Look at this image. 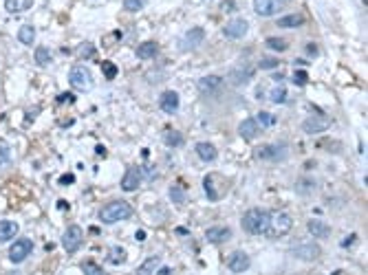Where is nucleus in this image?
Returning <instances> with one entry per match:
<instances>
[{"mask_svg": "<svg viewBox=\"0 0 368 275\" xmlns=\"http://www.w3.org/2000/svg\"><path fill=\"white\" fill-rule=\"evenodd\" d=\"M269 211L265 209H249L245 211L243 216V229L252 236H262L267 234V227H269Z\"/></svg>", "mask_w": 368, "mask_h": 275, "instance_id": "1", "label": "nucleus"}, {"mask_svg": "<svg viewBox=\"0 0 368 275\" xmlns=\"http://www.w3.org/2000/svg\"><path fill=\"white\" fill-rule=\"evenodd\" d=\"M130 216H133V207H130L126 201H112L100 211V220L106 222V225L126 220V218H130Z\"/></svg>", "mask_w": 368, "mask_h": 275, "instance_id": "2", "label": "nucleus"}, {"mask_svg": "<svg viewBox=\"0 0 368 275\" xmlns=\"http://www.w3.org/2000/svg\"><path fill=\"white\" fill-rule=\"evenodd\" d=\"M294 227V218L285 211H278V214L269 216V227H267V234L271 238H280V236H287Z\"/></svg>", "mask_w": 368, "mask_h": 275, "instance_id": "3", "label": "nucleus"}, {"mask_svg": "<svg viewBox=\"0 0 368 275\" xmlns=\"http://www.w3.org/2000/svg\"><path fill=\"white\" fill-rule=\"evenodd\" d=\"M69 79H71V86H75L77 91H88L93 86V77L88 73V69H84V66H73Z\"/></svg>", "mask_w": 368, "mask_h": 275, "instance_id": "4", "label": "nucleus"}, {"mask_svg": "<svg viewBox=\"0 0 368 275\" xmlns=\"http://www.w3.org/2000/svg\"><path fill=\"white\" fill-rule=\"evenodd\" d=\"M254 156L262 161H285L287 145H258L254 150Z\"/></svg>", "mask_w": 368, "mask_h": 275, "instance_id": "5", "label": "nucleus"}, {"mask_svg": "<svg viewBox=\"0 0 368 275\" xmlns=\"http://www.w3.org/2000/svg\"><path fill=\"white\" fill-rule=\"evenodd\" d=\"M31 251H34V242H31L29 238H20L18 242L11 244V249H9V260H11L13 264H20Z\"/></svg>", "mask_w": 368, "mask_h": 275, "instance_id": "6", "label": "nucleus"}, {"mask_svg": "<svg viewBox=\"0 0 368 275\" xmlns=\"http://www.w3.org/2000/svg\"><path fill=\"white\" fill-rule=\"evenodd\" d=\"M82 238H84L82 229H79L77 225H71L69 229L64 231V236H62V244H64V249H67L69 253H75V251L79 249V244H82Z\"/></svg>", "mask_w": 368, "mask_h": 275, "instance_id": "7", "label": "nucleus"}, {"mask_svg": "<svg viewBox=\"0 0 368 275\" xmlns=\"http://www.w3.org/2000/svg\"><path fill=\"white\" fill-rule=\"evenodd\" d=\"M247 20H243V18H234V20H229L227 25L223 27V33L225 37H229V40H240V37L247 35Z\"/></svg>", "mask_w": 368, "mask_h": 275, "instance_id": "8", "label": "nucleus"}, {"mask_svg": "<svg viewBox=\"0 0 368 275\" xmlns=\"http://www.w3.org/2000/svg\"><path fill=\"white\" fill-rule=\"evenodd\" d=\"M249 267H252V260H249V255L245 251H234L227 260V269L232 273H245Z\"/></svg>", "mask_w": 368, "mask_h": 275, "instance_id": "9", "label": "nucleus"}, {"mask_svg": "<svg viewBox=\"0 0 368 275\" xmlns=\"http://www.w3.org/2000/svg\"><path fill=\"white\" fill-rule=\"evenodd\" d=\"M203 40H205V31H203L201 27H194V29H190V31L185 33V35L181 37L179 46H181L183 51H187V49H196V46H199Z\"/></svg>", "mask_w": 368, "mask_h": 275, "instance_id": "10", "label": "nucleus"}, {"mask_svg": "<svg viewBox=\"0 0 368 275\" xmlns=\"http://www.w3.org/2000/svg\"><path fill=\"white\" fill-rule=\"evenodd\" d=\"M159 106H161L163 112L174 115V112L179 110V93L177 91H163L161 97H159Z\"/></svg>", "mask_w": 368, "mask_h": 275, "instance_id": "11", "label": "nucleus"}, {"mask_svg": "<svg viewBox=\"0 0 368 275\" xmlns=\"http://www.w3.org/2000/svg\"><path fill=\"white\" fill-rule=\"evenodd\" d=\"M205 238L210 240L212 244H223L232 238V229L229 227H210L205 231Z\"/></svg>", "mask_w": 368, "mask_h": 275, "instance_id": "12", "label": "nucleus"}, {"mask_svg": "<svg viewBox=\"0 0 368 275\" xmlns=\"http://www.w3.org/2000/svg\"><path fill=\"white\" fill-rule=\"evenodd\" d=\"M280 7L282 4L278 2V0H254V11H256L258 16H265V18L273 16Z\"/></svg>", "mask_w": 368, "mask_h": 275, "instance_id": "13", "label": "nucleus"}, {"mask_svg": "<svg viewBox=\"0 0 368 275\" xmlns=\"http://www.w3.org/2000/svg\"><path fill=\"white\" fill-rule=\"evenodd\" d=\"M139 185H141V170L139 168L128 170V172L124 174V178H121V189H124V192H135Z\"/></svg>", "mask_w": 368, "mask_h": 275, "instance_id": "14", "label": "nucleus"}, {"mask_svg": "<svg viewBox=\"0 0 368 275\" xmlns=\"http://www.w3.org/2000/svg\"><path fill=\"white\" fill-rule=\"evenodd\" d=\"M258 130H260V126L256 123V119H245V121H240V126H238V132H240V137H243L245 141H254L258 137Z\"/></svg>", "mask_w": 368, "mask_h": 275, "instance_id": "15", "label": "nucleus"}, {"mask_svg": "<svg viewBox=\"0 0 368 275\" xmlns=\"http://www.w3.org/2000/svg\"><path fill=\"white\" fill-rule=\"evenodd\" d=\"M18 229H20V227L13 220H0V242H9L11 238H16Z\"/></svg>", "mask_w": 368, "mask_h": 275, "instance_id": "16", "label": "nucleus"}, {"mask_svg": "<svg viewBox=\"0 0 368 275\" xmlns=\"http://www.w3.org/2000/svg\"><path fill=\"white\" fill-rule=\"evenodd\" d=\"M294 255H295V258H300V260L311 262V260H315L320 255V249H318V244H300L298 249L294 251Z\"/></svg>", "mask_w": 368, "mask_h": 275, "instance_id": "17", "label": "nucleus"}, {"mask_svg": "<svg viewBox=\"0 0 368 275\" xmlns=\"http://www.w3.org/2000/svg\"><path fill=\"white\" fill-rule=\"evenodd\" d=\"M306 229H309V234L313 236V238H327V236L331 234V227L322 220H309Z\"/></svg>", "mask_w": 368, "mask_h": 275, "instance_id": "18", "label": "nucleus"}, {"mask_svg": "<svg viewBox=\"0 0 368 275\" xmlns=\"http://www.w3.org/2000/svg\"><path fill=\"white\" fill-rule=\"evenodd\" d=\"M196 154L201 156V161H205V163H212V161L219 156V150H216L212 143H205V141H201V143H196Z\"/></svg>", "mask_w": 368, "mask_h": 275, "instance_id": "19", "label": "nucleus"}, {"mask_svg": "<svg viewBox=\"0 0 368 275\" xmlns=\"http://www.w3.org/2000/svg\"><path fill=\"white\" fill-rule=\"evenodd\" d=\"M157 53H159V44H157V42H152V40L139 44V49H137V58H139V60H152Z\"/></svg>", "mask_w": 368, "mask_h": 275, "instance_id": "20", "label": "nucleus"}, {"mask_svg": "<svg viewBox=\"0 0 368 275\" xmlns=\"http://www.w3.org/2000/svg\"><path fill=\"white\" fill-rule=\"evenodd\" d=\"M221 84H223V79H221L219 75H207V77H201L199 79V91L212 93V91H216Z\"/></svg>", "mask_w": 368, "mask_h": 275, "instance_id": "21", "label": "nucleus"}, {"mask_svg": "<svg viewBox=\"0 0 368 275\" xmlns=\"http://www.w3.org/2000/svg\"><path fill=\"white\" fill-rule=\"evenodd\" d=\"M329 128V121L327 119H306L302 123V130L309 132V135H315V132H324Z\"/></svg>", "mask_w": 368, "mask_h": 275, "instance_id": "22", "label": "nucleus"}, {"mask_svg": "<svg viewBox=\"0 0 368 275\" xmlns=\"http://www.w3.org/2000/svg\"><path fill=\"white\" fill-rule=\"evenodd\" d=\"M34 4V0H4V9L9 13H20V11H27V9Z\"/></svg>", "mask_w": 368, "mask_h": 275, "instance_id": "23", "label": "nucleus"}, {"mask_svg": "<svg viewBox=\"0 0 368 275\" xmlns=\"http://www.w3.org/2000/svg\"><path fill=\"white\" fill-rule=\"evenodd\" d=\"M300 25H304V16H300V13H289V16L278 18V27H282V29H287V27H300Z\"/></svg>", "mask_w": 368, "mask_h": 275, "instance_id": "24", "label": "nucleus"}, {"mask_svg": "<svg viewBox=\"0 0 368 275\" xmlns=\"http://www.w3.org/2000/svg\"><path fill=\"white\" fill-rule=\"evenodd\" d=\"M106 262H110V264H124L126 262V249L124 246H112L110 251H108V258H106Z\"/></svg>", "mask_w": 368, "mask_h": 275, "instance_id": "25", "label": "nucleus"}, {"mask_svg": "<svg viewBox=\"0 0 368 275\" xmlns=\"http://www.w3.org/2000/svg\"><path fill=\"white\" fill-rule=\"evenodd\" d=\"M252 77H254V69H236V70H232V75H229V79H232L234 84H245Z\"/></svg>", "mask_w": 368, "mask_h": 275, "instance_id": "26", "label": "nucleus"}, {"mask_svg": "<svg viewBox=\"0 0 368 275\" xmlns=\"http://www.w3.org/2000/svg\"><path fill=\"white\" fill-rule=\"evenodd\" d=\"M18 40L22 42V44H34V40H36V29L31 25H22L20 27V31H18Z\"/></svg>", "mask_w": 368, "mask_h": 275, "instance_id": "27", "label": "nucleus"}, {"mask_svg": "<svg viewBox=\"0 0 368 275\" xmlns=\"http://www.w3.org/2000/svg\"><path fill=\"white\" fill-rule=\"evenodd\" d=\"M159 258H148L139 269H137V275H154V271L159 269Z\"/></svg>", "mask_w": 368, "mask_h": 275, "instance_id": "28", "label": "nucleus"}, {"mask_svg": "<svg viewBox=\"0 0 368 275\" xmlns=\"http://www.w3.org/2000/svg\"><path fill=\"white\" fill-rule=\"evenodd\" d=\"M163 143H166L168 148H179V145H183V135L177 130H168L166 135H163Z\"/></svg>", "mask_w": 368, "mask_h": 275, "instance_id": "29", "label": "nucleus"}, {"mask_svg": "<svg viewBox=\"0 0 368 275\" xmlns=\"http://www.w3.org/2000/svg\"><path fill=\"white\" fill-rule=\"evenodd\" d=\"M256 123L260 128H273L278 123V119H276V115H271V112L260 110V112H258V117H256Z\"/></svg>", "mask_w": 368, "mask_h": 275, "instance_id": "30", "label": "nucleus"}, {"mask_svg": "<svg viewBox=\"0 0 368 275\" xmlns=\"http://www.w3.org/2000/svg\"><path fill=\"white\" fill-rule=\"evenodd\" d=\"M203 187H205V194H207V198H210L212 203H216L221 198V194L214 189V176L212 174H207L205 176V181H203Z\"/></svg>", "mask_w": 368, "mask_h": 275, "instance_id": "31", "label": "nucleus"}, {"mask_svg": "<svg viewBox=\"0 0 368 275\" xmlns=\"http://www.w3.org/2000/svg\"><path fill=\"white\" fill-rule=\"evenodd\" d=\"M82 271H84V275H106V273H104V269L97 262H93V260H84Z\"/></svg>", "mask_w": 368, "mask_h": 275, "instance_id": "32", "label": "nucleus"}, {"mask_svg": "<svg viewBox=\"0 0 368 275\" xmlns=\"http://www.w3.org/2000/svg\"><path fill=\"white\" fill-rule=\"evenodd\" d=\"M36 62L40 66L51 64V51L46 49V46H37V49H36Z\"/></svg>", "mask_w": 368, "mask_h": 275, "instance_id": "33", "label": "nucleus"}, {"mask_svg": "<svg viewBox=\"0 0 368 275\" xmlns=\"http://www.w3.org/2000/svg\"><path fill=\"white\" fill-rule=\"evenodd\" d=\"M79 58L82 60L95 58V44H93V42H84V44L79 46Z\"/></svg>", "mask_w": 368, "mask_h": 275, "instance_id": "34", "label": "nucleus"}, {"mask_svg": "<svg viewBox=\"0 0 368 275\" xmlns=\"http://www.w3.org/2000/svg\"><path fill=\"white\" fill-rule=\"evenodd\" d=\"M269 99H271L273 103H285V99H287V88L285 86H276L271 91V95H269Z\"/></svg>", "mask_w": 368, "mask_h": 275, "instance_id": "35", "label": "nucleus"}, {"mask_svg": "<svg viewBox=\"0 0 368 275\" xmlns=\"http://www.w3.org/2000/svg\"><path fill=\"white\" fill-rule=\"evenodd\" d=\"M267 46L271 51H287V40H282V37H267Z\"/></svg>", "mask_w": 368, "mask_h": 275, "instance_id": "36", "label": "nucleus"}, {"mask_svg": "<svg viewBox=\"0 0 368 275\" xmlns=\"http://www.w3.org/2000/svg\"><path fill=\"white\" fill-rule=\"evenodd\" d=\"M102 70H104V77L106 79H115L117 77V66L112 62H102Z\"/></svg>", "mask_w": 368, "mask_h": 275, "instance_id": "37", "label": "nucleus"}, {"mask_svg": "<svg viewBox=\"0 0 368 275\" xmlns=\"http://www.w3.org/2000/svg\"><path fill=\"white\" fill-rule=\"evenodd\" d=\"M124 7L128 11H141L146 7V0H124Z\"/></svg>", "mask_w": 368, "mask_h": 275, "instance_id": "38", "label": "nucleus"}, {"mask_svg": "<svg viewBox=\"0 0 368 275\" xmlns=\"http://www.w3.org/2000/svg\"><path fill=\"white\" fill-rule=\"evenodd\" d=\"M294 82L295 86H306V82H309V75H306V70H295L294 73Z\"/></svg>", "mask_w": 368, "mask_h": 275, "instance_id": "39", "label": "nucleus"}, {"mask_svg": "<svg viewBox=\"0 0 368 275\" xmlns=\"http://www.w3.org/2000/svg\"><path fill=\"white\" fill-rule=\"evenodd\" d=\"M278 66V60L276 58H262L260 62H258V69H265V70H271Z\"/></svg>", "mask_w": 368, "mask_h": 275, "instance_id": "40", "label": "nucleus"}, {"mask_svg": "<svg viewBox=\"0 0 368 275\" xmlns=\"http://www.w3.org/2000/svg\"><path fill=\"white\" fill-rule=\"evenodd\" d=\"M170 198H172L174 203H183L185 201V192H183L181 187H172L170 189Z\"/></svg>", "mask_w": 368, "mask_h": 275, "instance_id": "41", "label": "nucleus"}, {"mask_svg": "<svg viewBox=\"0 0 368 275\" xmlns=\"http://www.w3.org/2000/svg\"><path fill=\"white\" fill-rule=\"evenodd\" d=\"M11 161V150L7 145H0V165H7Z\"/></svg>", "mask_w": 368, "mask_h": 275, "instance_id": "42", "label": "nucleus"}, {"mask_svg": "<svg viewBox=\"0 0 368 275\" xmlns=\"http://www.w3.org/2000/svg\"><path fill=\"white\" fill-rule=\"evenodd\" d=\"M75 97L71 93H64V95H58V103H73Z\"/></svg>", "mask_w": 368, "mask_h": 275, "instance_id": "43", "label": "nucleus"}, {"mask_svg": "<svg viewBox=\"0 0 368 275\" xmlns=\"http://www.w3.org/2000/svg\"><path fill=\"white\" fill-rule=\"evenodd\" d=\"M306 55H309V58H315V55H318V46H315V44H306Z\"/></svg>", "mask_w": 368, "mask_h": 275, "instance_id": "44", "label": "nucleus"}, {"mask_svg": "<svg viewBox=\"0 0 368 275\" xmlns=\"http://www.w3.org/2000/svg\"><path fill=\"white\" fill-rule=\"evenodd\" d=\"M355 240H357V236L353 234V236H351V238H348V240H346V238L342 240V246H344V249H346V246H351V242H355Z\"/></svg>", "mask_w": 368, "mask_h": 275, "instance_id": "45", "label": "nucleus"}, {"mask_svg": "<svg viewBox=\"0 0 368 275\" xmlns=\"http://www.w3.org/2000/svg\"><path fill=\"white\" fill-rule=\"evenodd\" d=\"M73 181H75L73 176H62V178H60V183H62V185H71Z\"/></svg>", "mask_w": 368, "mask_h": 275, "instance_id": "46", "label": "nucleus"}, {"mask_svg": "<svg viewBox=\"0 0 368 275\" xmlns=\"http://www.w3.org/2000/svg\"><path fill=\"white\" fill-rule=\"evenodd\" d=\"M58 209L67 211V209H69V203H67V201H58Z\"/></svg>", "mask_w": 368, "mask_h": 275, "instance_id": "47", "label": "nucleus"}, {"mask_svg": "<svg viewBox=\"0 0 368 275\" xmlns=\"http://www.w3.org/2000/svg\"><path fill=\"white\" fill-rule=\"evenodd\" d=\"M159 275H172V271H170V269H161V271H159Z\"/></svg>", "mask_w": 368, "mask_h": 275, "instance_id": "48", "label": "nucleus"}, {"mask_svg": "<svg viewBox=\"0 0 368 275\" xmlns=\"http://www.w3.org/2000/svg\"><path fill=\"white\" fill-rule=\"evenodd\" d=\"M278 2H280V4H282V2H289V0H278Z\"/></svg>", "mask_w": 368, "mask_h": 275, "instance_id": "49", "label": "nucleus"}]
</instances>
